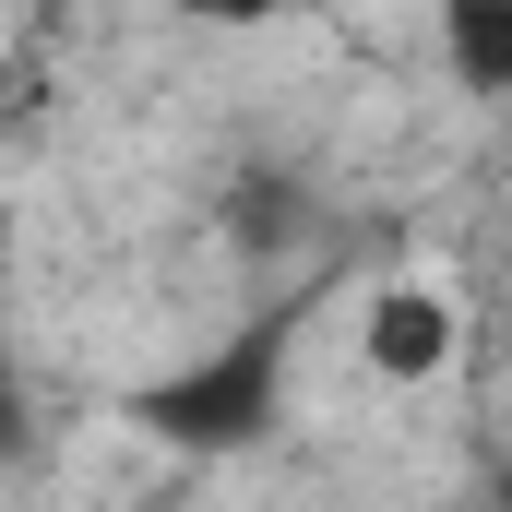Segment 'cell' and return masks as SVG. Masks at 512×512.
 Wrapping results in <instances>:
<instances>
[{"label": "cell", "mask_w": 512, "mask_h": 512, "mask_svg": "<svg viewBox=\"0 0 512 512\" xmlns=\"http://www.w3.org/2000/svg\"><path fill=\"white\" fill-rule=\"evenodd\" d=\"M310 310H322L310 286H298V298H274V310H251L227 346H203V358H179L167 382L131 393V429H143V441H167V453H191V465L251 453L262 429H274V405H286V358H298Z\"/></svg>", "instance_id": "obj_1"}, {"label": "cell", "mask_w": 512, "mask_h": 512, "mask_svg": "<svg viewBox=\"0 0 512 512\" xmlns=\"http://www.w3.org/2000/svg\"><path fill=\"white\" fill-rule=\"evenodd\" d=\"M453 358H465V310L441 286H370V310H358V370L370 382H441Z\"/></svg>", "instance_id": "obj_2"}, {"label": "cell", "mask_w": 512, "mask_h": 512, "mask_svg": "<svg viewBox=\"0 0 512 512\" xmlns=\"http://www.w3.org/2000/svg\"><path fill=\"white\" fill-rule=\"evenodd\" d=\"M441 60L465 96H512V0H441Z\"/></svg>", "instance_id": "obj_3"}]
</instances>
